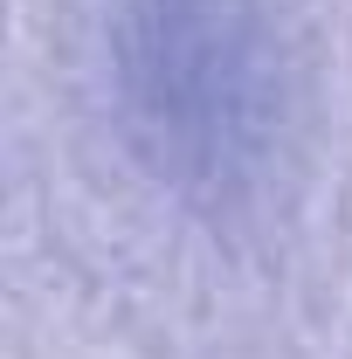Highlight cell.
<instances>
[{
    "label": "cell",
    "instance_id": "cell-1",
    "mask_svg": "<svg viewBox=\"0 0 352 359\" xmlns=\"http://www.w3.org/2000/svg\"><path fill=\"white\" fill-rule=\"evenodd\" d=\"M132 90L152 132L187 166L221 173L269 125L276 55L235 0H159L138 14Z\"/></svg>",
    "mask_w": 352,
    "mask_h": 359
}]
</instances>
